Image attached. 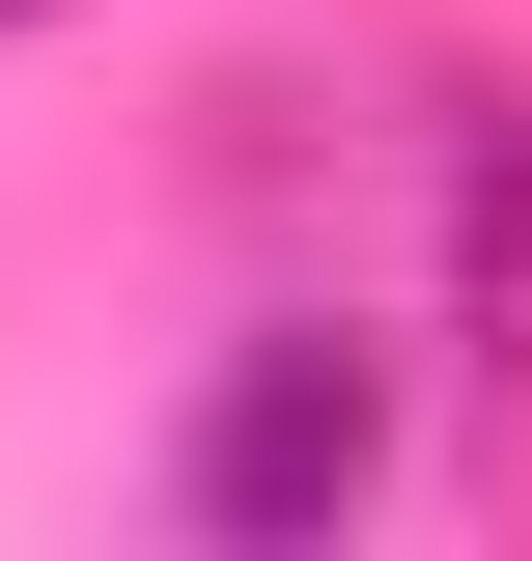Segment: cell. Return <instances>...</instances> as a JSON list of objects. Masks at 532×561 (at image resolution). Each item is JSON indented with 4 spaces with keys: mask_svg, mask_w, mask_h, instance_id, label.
Segmentation results:
<instances>
[{
    "mask_svg": "<svg viewBox=\"0 0 532 561\" xmlns=\"http://www.w3.org/2000/svg\"><path fill=\"white\" fill-rule=\"evenodd\" d=\"M0 28H57V0H0Z\"/></svg>",
    "mask_w": 532,
    "mask_h": 561,
    "instance_id": "cell-2",
    "label": "cell"
},
{
    "mask_svg": "<svg viewBox=\"0 0 532 561\" xmlns=\"http://www.w3.org/2000/svg\"><path fill=\"white\" fill-rule=\"evenodd\" d=\"M365 505H393V337L365 309H253L169 393V534L197 561H336Z\"/></svg>",
    "mask_w": 532,
    "mask_h": 561,
    "instance_id": "cell-1",
    "label": "cell"
}]
</instances>
